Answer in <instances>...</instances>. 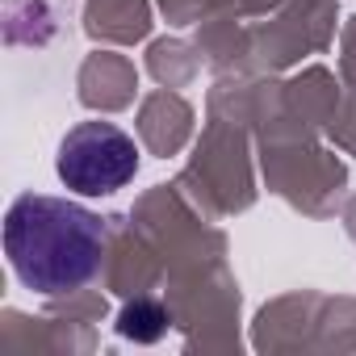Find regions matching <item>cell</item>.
Here are the masks:
<instances>
[{
  "label": "cell",
  "instance_id": "cell-1",
  "mask_svg": "<svg viewBox=\"0 0 356 356\" xmlns=\"http://www.w3.org/2000/svg\"><path fill=\"white\" fill-rule=\"evenodd\" d=\"M105 218L67 202L26 193L5 214V256L34 293H72L88 285L105 256Z\"/></svg>",
  "mask_w": 356,
  "mask_h": 356
},
{
  "label": "cell",
  "instance_id": "cell-2",
  "mask_svg": "<svg viewBox=\"0 0 356 356\" xmlns=\"http://www.w3.org/2000/svg\"><path fill=\"white\" fill-rule=\"evenodd\" d=\"M59 181L84 197H109L126 189L138 172V147L113 122H80L59 143Z\"/></svg>",
  "mask_w": 356,
  "mask_h": 356
},
{
  "label": "cell",
  "instance_id": "cell-3",
  "mask_svg": "<svg viewBox=\"0 0 356 356\" xmlns=\"http://www.w3.org/2000/svg\"><path fill=\"white\" fill-rule=\"evenodd\" d=\"M168 331V314L155 306V302H134V306H126V314H122V335H130V339H159Z\"/></svg>",
  "mask_w": 356,
  "mask_h": 356
}]
</instances>
